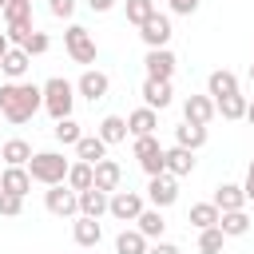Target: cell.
I'll return each mask as SVG.
<instances>
[{
    "label": "cell",
    "mask_w": 254,
    "mask_h": 254,
    "mask_svg": "<svg viewBox=\"0 0 254 254\" xmlns=\"http://www.w3.org/2000/svg\"><path fill=\"white\" fill-rule=\"evenodd\" d=\"M0 159H4L8 167H28V159H32V147H28L24 139H8V143L0 147Z\"/></svg>",
    "instance_id": "f1b7e54d"
},
{
    "label": "cell",
    "mask_w": 254,
    "mask_h": 254,
    "mask_svg": "<svg viewBox=\"0 0 254 254\" xmlns=\"http://www.w3.org/2000/svg\"><path fill=\"white\" fill-rule=\"evenodd\" d=\"M246 103H250V99H246L242 91L222 95V99H214V115H222V119H230V123H234V119H246Z\"/></svg>",
    "instance_id": "7402d4cb"
},
{
    "label": "cell",
    "mask_w": 254,
    "mask_h": 254,
    "mask_svg": "<svg viewBox=\"0 0 254 254\" xmlns=\"http://www.w3.org/2000/svg\"><path fill=\"white\" fill-rule=\"evenodd\" d=\"M218 230H222L226 238H242V234L250 230V214H246V210H222V214H218Z\"/></svg>",
    "instance_id": "484cf974"
},
{
    "label": "cell",
    "mask_w": 254,
    "mask_h": 254,
    "mask_svg": "<svg viewBox=\"0 0 254 254\" xmlns=\"http://www.w3.org/2000/svg\"><path fill=\"white\" fill-rule=\"evenodd\" d=\"M135 222H139L135 230H139V234H143L147 242H151V238H163V230H167V218H163V210H159V206H151V210L143 206Z\"/></svg>",
    "instance_id": "ac0fdd59"
},
{
    "label": "cell",
    "mask_w": 254,
    "mask_h": 254,
    "mask_svg": "<svg viewBox=\"0 0 254 254\" xmlns=\"http://www.w3.org/2000/svg\"><path fill=\"white\" fill-rule=\"evenodd\" d=\"M151 12H155V0H127V20L131 24H143Z\"/></svg>",
    "instance_id": "8d00e7d4"
},
{
    "label": "cell",
    "mask_w": 254,
    "mask_h": 254,
    "mask_svg": "<svg viewBox=\"0 0 254 254\" xmlns=\"http://www.w3.org/2000/svg\"><path fill=\"white\" fill-rule=\"evenodd\" d=\"M171 99H175V91H171V79H143V103H147L151 111H163V107H171Z\"/></svg>",
    "instance_id": "4fadbf2b"
},
{
    "label": "cell",
    "mask_w": 254,
    "mask_h": 254,
    "mask_svg": "<svg viewBox=\"0 0 254 254\" xmlns=\"http://www.w3.org/2000/svg\"><path fill=\"white\" fill-rule=\"evenodd\" d=\"M40 107H44V91L36 83H24V79L0 83V115L8 123H28Z\"/></svg>",
    "instance_id": "6da1fadb"
},
{
    "label": "cell",
    "mask_w": 254,
    "mask_h": 254,
    "mask_svg": "<svg viewBox=\"0 0 254 254\" xmlns=\"http://www.w3.org/2000/svg\"><path fill=\"white\" fill-rule=\"evenodd\" d=\"M143 210V194L139 190H111L107 194V214L119 218V222H135Z\"/></svg>",
    "instance_id": "52a82bcc"
},
{
    "label": "cell",
    "mask_w": 254,
    "mask_h": 254,
    "mask_svg": "<svg viewBox=\"0 0 254 254\" xmlns=\"http://www.w3.org/2000/svg\"><path fill=\"white\" fill-rule=\"evenodd\" d=\"M183 119L206 127V123L214 119V99H210V95H187V103H183Z\"/></svg>",
    "instance_id": "9a60e30c"
},
{
    "label": "cell",
    "mask_w": 254,
    "mask_h": 254,
    "mask_svg": "<svg viewBox=\"0 0 254 254\" xmlns=\"http://www.w3.org/2000/svg\"><path fill=\"white\" fill-rule=\"evenodd\" d=\"M234 91H238V75L234 71H226V67L210 71V79H206V95L210 99H222V95H234Z\"/></svg>",
    "instance_id": "ffe728a7"
},
{
    "label": "cell",
    "mask_w": 254,
    "mask_h": 254,
    "mask_svg": "<svg viewBox=\"0 0 254 254\" xmlns=\"http://www.w3.org/2000/svg\"><path fill=\"white\" fill-rule=\"evenodd\" d=\"M147 254H179V246H175V242L155 238V242H147Z\"/></svg>",
    "instance_id": "ab89813d"
},
{
    "label": "cell",
    "mask_w": 254,
    "mask_h": 254,
    "mask_svg": "<svg viewBox=\"0 0 254 254\" xmlns=\"http://www.w3.org/2000/svg\"><path fill=\"white\" fill-rule=\"evenodd\" d=\"M139 36H143L147 48H167V40H171V16L151 12V16L139 24Z\"/></svg>",
    "instance_id": "ba28073f"
},
{
    "label": "cell",
    "mask_w": 254,
    "mask_h": 254,
    "mask_svg": "<svg viewBox=\"0 0 254 254\" xmlns=\"http://www.w3.org/2000/svg\"><path fill=\"white\" fill-rule=\"evenodd\" d=\"M64 183H67V187H71L75 194H79V190H87V187H91V163L75 159V163L67 167V179H64Z\"/></svg>",
    "instance_id": "4dcf8cb0"
},
{
    "label": "cell",
    "mask_w": 254,
    "mask_h": 254,
    "mask_svg": "<svg viewBox=\"0 0 254 254\" xmlns=\"http://www.w3.org/2000/svg\"><path fill=\"white\" fill-rule=\"evenodd\" d=\"M52 135H56V139H60L64 147H75L83 131H79V123H75V119L67 115V119H56V127H52Z\"/></svg>",
    "instance_id": "d6a6232c"
},
{
    "label": "cell",
    "mask_w": 254,
    "mask_h": 254,
    "mask_svg": "<svg viewBox=\"0 0 254 254\" xmlns=\"http://www.w3.org/2000/svg\"><path fill=\"white\" fill-rule=\"evenodd\" d=\"M20 48H24L28 56H44V52L52 48V40H48V32H36V28H32V32H28V40H24Z\"/></svg>",
    "instance_id": "d590c367"
},
{
    "label": "cell",
    "mask_w": 254,
    "mask_h": 254,
    "mask_svg": "<svg viewBox=\"0 0 254 254\" xmlns=\"http://www.w3.org/2000/svg\"><path fill=\"white\" fill-rule=\"evenodd\" d=\"M119 183H123V167L115 163V159H99L95 167H91V187H99V190H119Z\"/></svg>",
    "instance_id": "7c38bea8"
},
{
    "label": "cell",
    "mask_w": 254,
    "mask_h": 254,
    "mask_svg": "<svg viewBox=\"0 0 254 254\" xmlns=\"http://www.w3.org/2000/svg\"><path fill=\"white\" fill-rule=\"evenodd\" d=\"M222 230L218 226H206V230H198V254H222Z\"/></svg>",
    "instance_id": "836d02e7"
},
{
    "label": "cell",
    "mask_w": 254,
    "mask_h": 254,
    "mask_svg": "<svg viewBox=\"0 0 254 254\" xmlns=\"http://www.w3.org/2000/svg\"><path fill=\"white\" fill-rule=\"evenodd\" d=\"M242 194H246V202H254V159H250V167H246V183H242Z\"/></svg>",
    "instance_id": "b9f144b4"
},
{
    "label": "cell",
    "mask_w": 254,
    "mask_h": 254,
    "mask_svg": "<svg viewBox=\"0 0 254 254\" xmlns=\"http://www.w3.org/2000/svg\"><path fill=\"white\" fill-rule=\"evenodd\" d=\"M147 198H151V206H159V210L171 206V202L179 198V179L167 175V171H163V175H151V183H147Z\"/></svg>",
    "instance_id": "30bf717a"
},
{
    "label": "cell",
    "mask_w": 254,
    "mask_h": 254,
    "mask_svg": "<svg viewBox=\"0 0 254 254\" xmlns=\"http://www.w3.org/2000/svg\"><path fill=\"white\" fill-rule=\"evenodd\" d=\"M4 24H8V44H24L28 32H32V0H8L4 4Z\"/></svg>",
    "instance_id": "277c9868"
},
{
    "label": "cell",
    "mask_w": 254,
    "mask_h": 254,
    "mask_svg": "<svg viewBox=\"0 0 254 254\" xmlns=\"http://www.w3.org/2000/svg\"><path fill=\"white\" fill-rule=\"evenodd\" d=\"M40 91H44V111L52 119H67L71 115V107H75V83H67L64 75H52Z\"/></svg>",
    "instance_id": "3957f363"
},
{
    "label": "cell",
    "mask_w": 254,
    "mask_h": 254,
    "mask_svg": "<svg viewBox=\"0 0 254 254\" xmlns=\"http://www.w3.org/2000/svg\"><path fill=\"white\" fill-rule=\"evenodd\" d=\"M28 67H32V56H28L24 48H8V52L0 56V71H4L8 79H20Z\"/></svg>",
    "instance_id": "d6986e66"
},
{
    "label": "cell",
    "mask_w": 254,
    "mask_h": 254,
    "mask_svg": "<svg viewBox=\"0 0 254 254\" xmlns=\"http://www.w3.org/2000/svg\"><path fill=\"white\" fill-rule=\"evenodd\" d=\"M175 143H179V147L198 151V147L206 143V127H202V123H187V119H183V123L175 127Z\"/></svg>",
    "instance_id": "4316f807"
},
{
    "label": "cell",
    "mask_w": 254,
    "mask_h": 254,
    "mask_svg": "<svg viewBox=\"0 0 254 254\" xmlns=\"http://www.w3.org/2000/svg\"><path fill=\"white\" fill-rule=\"evenodd\" d=\"M155 127H159V111H151V107H139V111H131L127 115V131L139 139V135H155Z\"/></svg>",
    "instance_id": "603a6c76"
},
{
    "label": "cell",
    "mask_w": 254,
    "mask_h": 254,
    "mask_svg": "<svg viewBox=\"0 0 254 254\" xmlns=\"http://www.w3.org/2000/svg\"><path fill=\"white\" fill-rule=\"evenodd\" d=\"M75 159H83V163H99V159H107V143L99 139V135H79V143H75Z\"/></svg>",
    "instance_id": "d4e9b609"
},
{
    "label": "cell",
    "mask_w": 254,
    "mask_h": 254,
    "mask_svg": "<svg viewBox=\"0 0 254 254\" xmlns=\"http://www.w3.org/2000/svg\"><path fill=\"white\" fill-rule=\"evenodd\" d=\"M64 48H67V56H71L75 64H95V40H91V32H87L83 24H67Z\"/></svg>",
    "instance_id": "5b68a950"
},
{
    "label": "cell",
    "mask_w": 254,
    "mask_h": 254,
    "mask_svg": "<svg viewBox=\"0 0 254 254\" xmlns=\"http://www.w3.org/2000/svg\"><path fill=\"white\" fill-rule=\"evenodd\" d=\"M115 254H147V238L139 230H123L115 238Z\"/></svg>",
    "instance_id": "1f68e13d"
},
{
    "label": "cell",
    "mask_w": 254,
    "mask_h": 254,
    "mask_svg": "<svg viewBox=\"0 0 254 254\" xmlns=\"http://www.w3.org/2000/svg\"><path fill=\"white\" fill-rule=\"evenodd\" d=\"M4 4H8V0H0V12H4Z\"/></svg>",
    "instance_id": "bcb514c9"
},
{
    "label": "cell",
    "mask_w": 254,
    "mask_h": 254,
    "mask_svg": "<svg viewBox=\"0 0 254 254\" xmlns=\"http://www.w3.org/2000/svg\"><path fill=\"white\" fill-rule=\"evenodd\" d=\"M67 159L60 155V151H36L32 159H28V175H32V183H44V187H56V183H64L67 179Z\"/></svg>",
    "instance_id": "7a4b0ae2"
},
{
    "label": "cell",
    "mask_w": 254,
    "mask_h": 254,
    "mask_svg": "<svg viewBox=\"0 0 254 254\" xmlns=\"http://www.w3.org/2000/svg\"><path fill=\"white\" fill-rule=\"evenodd\" d=\"M218 210H242L246 206V194H242V187H234V183H222L218 190H214V198H210Z\"/></svg>",
    "instance_id": "83f0119b"
},
{
    "label": "cell",
    "mask_w": 254,
    "mask_h": 254,
    "mask_svg": "<svg viewBox=\"0 0 254 254\" xmlns=\"http://www.w3.org/2000/svg\"><path fill=\"white\" fill-rule=\"evenodd\" d=\"M95 135H99L107 147H115V143H123V139H127V119H123V115H103Z\"/></svg>",
    "instance_id": "cb8c5ba5"
},
{
    "label": "cell",
    "mask_w": 254,
    "mask_h": 254,
    "mask_svg": "<svg viewBox=\"0 0 254 254\" xmlns=\"http://www.w3.org/2000/svg\"><path fill=\"white\" fill-rule=\"evenodd\" d=\"M250 79H254V64H250Z\"/></svg>",
    "instance_id": "7dc6e473"
},
{
    "label": "cell",
    "mask_w": 254,
    "mask_h": 254,
    "mask_svg": "<svg viewBox=\"0 0 254 254\" xmlns=\"http://www.w3.org/2000/svg\"><path fill=\"white\" fill-rule=\"evenodd\" d=\"M79 214H87V218H103V214H107V190H99V187L79 190Z\"/></svg>",
    "instance_id": "44dd1931"
},
{
    "label": "cell",
    "mask_w": 254,
    "mask_h": 254,
    "mask_svg": "<svg viewBox=\"0 0 254 254\" xmlns=\"http://www.w3.org/2000/svg\"><path fill=\"white\" fill-rule=\"evenodd\" d=\"M24 210V198L20 194H8V190H0V218H16Z\"/></svg>",
    "instance_id": "74e56055"
},
{
    "label": "cell",
    "mask_w": 254,
    "mask_h": 254,
    "mask_svg": "<svg viewBox=\"0 0 254 254\" xmlns=\"http://www.w3.org/2000/svg\"><path fill=\"white\" fill-rule=\"evenodd\" d=\"M246 119H250V127H254V99L246 103Z\"/></svg>",
    "instance_id": "f6af8a7d"
},
{
    "label": "cell",
    "mask_w": 254,
    "mask_h": 254,
    "mask_svg": "<svg viewBox=\"0 0 254 254\" xmlns=\"http://www.w3.org/2000/svg\"><path fill=\"white\" fill-rule=\"evenodd\" d=\"M8 48H12V44H8V36H4V32H0V56H4V52H8Z\"/></svg>",
    "instance_id": "ee69618b"
},
{
    "label": "cell",
    "mask_w": 254,
    "mask_h": 254,
    "mask_svg": "<svg viewBox=\"0 0 254 254\" xmlns=\"http://www.w3.org/2000/svg\"><path fill=\"white\" fill-rule=\"evenodd\" d=\"M71 238H75V246H99V238H103V226H99V218L75 214V222H71Z\"/></svg>",
    "instance_id": "2e32d148"
},
{
    "label": "cell",
    "mask_w": 254,
    "mask_h": 254,
    "mask_svg": "<svg viewBox=\"0 0 254 254\" xmlns=\"http://www.w3.org/2000/svg\"><path fill=\"white\" fill-rule=\"evenodd\" d=\"M155 155H163L159 139H155V135H139V139H135V159L147 163V159H155Z\"/></svg>",
    "instance_id": "e575fe53"
},
{
    "label": "cell",
    "mask_w": 254,
    "mask_h": 254,
    "mask_svg": "<svg viewBox=\"0 0 254 254\" xmlns=\"http://www.w3.org/2000/svg\"><path fill=\"white\" fill-rule=\"evenodd\" d=\"M218 214H222V210H218L214 202H194L190 214H187V222L198 226V230H206V226H218Z\"/></svg>",
    "instance_id": "f546056e"
},
{
    "label": "cell",
    "mask_w": 254,
    "mask_h": 254,
    "mask_svg": "<svg viewBox=\"0 0 254 254\" xmlns=\"http://www.w3.org/2000/svg\"><path fill=\"white\" fill-rule=\"evenodd\" d=\"M0 190L24 198V194L32 190V175H28V167H4V171H0Z\"/></svg>",
    "instance_id": "e0dca14e"
},
{
    "label": "cell",
    "mask_w": 254,
    "mask_h": 254,
    "mask_svg": "<svg viewBox=\"0 0 254 254\" xmlns=\"http://www.w3.org/2000/svg\"><path fill=\"white\" fill-rule=\"evenodd\" d=\"M163 163H167V175L183 179V175H190V171H194V151L175 143V147H167V151H163Z\"/></svg>",
    "instance_id": "5bb4252c"
},
{
    "label": "cell",
    "mask_w": 254,
    "mask_h": 254,
    "mask_svg": "<svg viewBox=\"0 0 254 254\" xmlns=\"http://www.w3.org/2000/svg\"><path fill=\"white\" fill-rule=\"evenodd\" d=\"M48 12H52L56 20H67V16L75 12V0H48Z\"/></svg>",
    "instance_id": "f35d334b"
},
{
    "label": "cell",
    "mask_w": 254,
    "mask_h": 254,
    "mask_svg": "<svg viewBox=\"0 0 254 254\" xmlns=\"http://www.w3.org/2000/svg\"><path fill=\"white\" fill-rule=\"evenodd\" d=\"M175 52L171 48H147L143 56V67H147V79H171L175 75Z\"/></svg>",
    "instance_id": "9c48e42d"
},
{
    "label": "cell",
    "mask_w": 254,
    "mask_h": 254,
    "mask_svg": "<svg viewBox=\"0 0 254 254\" xmlns=\"http://www.w3.org/2000/svg\"><path fill=\"white\" fill-rule=\"evenodd\" d=\"M194 8H198V0H171V12L175 16H190Z\"/></svg>",
    "instance_id": "60d3db41"
},
{
    "label": "cell",
    "mask_w": 254,
    "mask_h": 254,
    "mask_svg": "<svg viewBox=\"0 0 254 254\" xmlns=\"http://www.w3.org/2000/svg\"><path fill=\"white\" fill-rule=\"evenodd\" d=\"M87 8H91V12H111L115 0H87Z\"/></svg>",
    "instance_id": "7bdbcfd3"
},
{
    "label": "cell",
    "mask_w": 254,
    "mask_h": 254,
    "mask_svg": "<svg viewBox=\"0 0 254 254\" xmlns=\"http://www.w3.org/2000/svg\"><path fill=\"white\" fill-rule=\"evenodd\" d=\"M44 206L56 214V218H75L79 214V194L67 187V183H56L44 190Z\"/></svg>",
    "instance_id": "8992f818"
},
{
    "label": "cell",
    "mask_w": 254,
    "mask_h": 254,
    "mask_svg": "<svg viewBox=\"0 0 254 254\" xmlns=\"http://www.w3.org/2000/svg\"><path fill=\"white\" fill-rule=\"evenodd\" d=\"M107 87H111V79H107L103 71H95V67H87V71L75 79V95H83V99H91V103H99V99L107 95Z\"/></svg>",
    "instance_id": "8fae6325"
}]
</instances>
